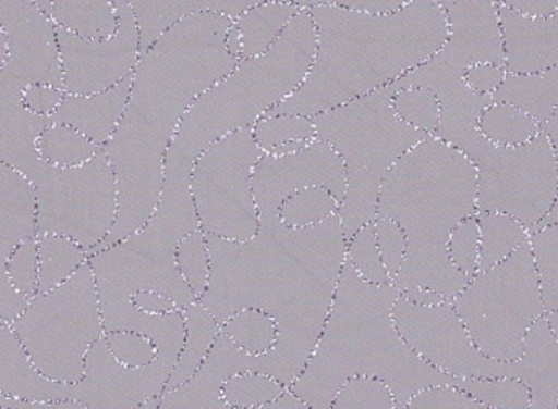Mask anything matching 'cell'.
Wrapping results in <instances>:
<instances>
[{"instance_id": "obj_10", "label": "cell", "mask_w": 558, "mask_h": 409, "mask_svg": "<svg viewBox=\"0 0 558 409\" xmlns=\"http://www.w3.org/2000/svg\"><path fill=\"white\" fill-rule=\"evenodd\" d=\"M452 303L487 358L520 361L527 332L546 313L531 240L501 263L477 271Z\"/></svg>"}, {"instance_id": "obj_34", "label": "cell", "mask_w": 558, "mask_h": 409, "mask_svg": "<svg viewBox=\"0 0 558 409\" xmlns=\"http://www.w3.org/2000/svg\"><path fill=\"white\" fill-rule=\"evenodd\" d=\"M101 147L68 124L51 123L38 139V152L45 162L58 166H77L94 159Z\"/></svg>"}, {"instance_id": "obj_16", "label": "cell", "mask_w": 558, "mask_h": 409, "mask_svg": "<svg viewBox=\"0 0 558 409\" xmlns=\"http://www.w3.org/2000/svg\"><path fill=\"white\" fill-rule=\"evenodd\" d=\"M311 186H324L337 201L343 202L347 173L343 160L333 147L314 137L301 150L286 156L264 153L254 170V195L260 225L279 221L282 202Z\"/></svg>"}, {"instance_id": "obj_5", "label": "cell", "mask_w": 558, "mask_h": 409, "mask_svg": "<svg viewBox=\"0 0 558 409\" xmlns=\"http://www.w3.org/2000/svg\"><path fill=\"white\" fill-rule=\"evenodd\" d=\"M474 214L477 170L464 152L429 134L403 153L384 178L376 212L397 222L407 238L393 286L426 287L454 299L471 276L452 264L448 241L456 225Z\"/></svg>"}, {"instance_id": "obj_29", "label": "cell", "mask_w": 558, "mask_h": 409, "mask_svg": "<svg viewBox=\"0 0 558 409\" xmlns=\"http://www.w3.org/2000/svg\"><path fill=\"white\" fill-rule=\"evenodd\" d=\"M301 9L286 0H267L245 10L234 20V26L242 36V59L268 51Z\"/></svg>"}, {"instance_id": "obj_25", "label": "cell", "mask_w": 558, "mask_h": 409, "mask_svg": "<svg viewBox=\"0 0 558 409\" xmlns=\"http://www.w3.org/2000/svg\"><path fill=\"white\" fill-rule=\"evenodd\" d=\"M514 379L530 388L531 408H558V342L544 315L527 332L523 356L514 362Z\"/></svg>"}, {"instance_id": "obj_52", "label": "cell", "mask_w": 558, "mask_h": 409, "mask_svg": "<svg viewBox=\"0 0 558 409\" xmlns=\"http://www.w3.org/2000/svg\"><path fill=\"white\" fill-rule=\"evenodd\" d=\"M295 3L302 9H312L317 5H338L347 9L366 10V12H392L409 3L410 0H286Z\"/></svg>"}, {"instance_id": "obj_40", "label": "cell", "mask_w": 558, "mask_h": 409, "mask_svg": "<svg viewBox=\"0 0 558 409\" xmlns=\"http://www.w3.org/2000/svg\"><path fill=\"white\" fill-rule=\"evenodd\" d=\"M531 247L539 273L544 309L558 310V221L531 235Z\"/></svg>"}, {"instance_id": "obj_14", "label": "cell", "mask_w": 558, "mask_h": 409, "mask_svg": "<svg viewBox=\"0 0 558 409\" xmlns=\"http://www.w3.org/2000/svg\"><path fill=\"white\" fill-rule=\"evenodd\" d=\"M392 317L403 342L433 368L456 377H514V362L487 358L474 345L452 300L418 306L399 294Z\"/></svg>"}, {"instance_id": "obj_45", "label": "cell", "mask_w": 558, "mask_h": 409, "mask_svg": "<svg viewBox=\"0 0 558 409\" xmlns=\"http://www.w3.org/2000/svg\"><path fill=\"white\" fill-rule=\"evenodd\" d=\"M449 257L452 264L468 276H474L478 271L481 260V228L477 215H469L456 225L448 241Z\"/></svg>"}, {"instance_id": "obj_41", "label": "cell", "mask_w": 558, "mask_h": 409, "mask_svg": "<svg viewBox=\"0 0 558 409\" xmlns=\"http://www.w3.org/2000/svg\"><path fill=\"white\" fill-rule=\"evenodd\" d=\"M175 260L180 274L189 284L193 296L199 299L208 287L209 274H211V255H209L206 234L202 228L192 232L180 241Z\"/></svg>"}, {"instance_id": "obj_56", "label": "cell", "mask_w": 558, "mask_h": 409, "mask_svg": "<svg viewBox=\"0 0 558 409\" xmlns=\"http://www.w3.org/2000/svg\"><path fill=\"white\" fill-rule=\"evenodd\" d=\"M400 294L410 302L418 303V306H438L448 300L442 294L426 289V287H410V289L400 290Z\"/></svg>"}, {"instance_id": "obj_12", "label": "cell", "mask_w": 558, "mask_h": 409, "mask_svg": "<svg viewBox=\"0 0 558 409\" xmlns=\"http://www.w3.org/2000/svg\"><path fill=\"white\" fill-rule=\"evenodd\" d=\"M29 183L35 188L36 237L65 235L90 255L117 222V176L104 147L82 165L43 162Z\"/></svg>"}, {"instance_id": "obj_26", "label": "cell", "mask_w": 558, "mask_h": 409, "mask_svg": "<svg viewBox=\"0 0 558 409\" xmlns=\"http://www.w3.org/2000/svg\"><path fill=\"white\" fill-rule=\"evenodd\" d=\"M140 29L141 52L149 49L162 33L185 16L199 12L225 13L232 20L267 0H126Z\"/></svg>"}, {"instance_id": "obj_37", "label": "cell", "mask_w": 558, "mask_h": 409, "mask_svg": "<svg viewBox=\"0 0 558 409\" xmlns=\"http://www.w3.org/2000/svg\"><path fill=\"white\" fill-rule=\"evenodd\" d=\"M456 387L468 392L485 408L526 409L531 408V392L520 379L458 377Z\"/></svg>"}, {"instance_id": "obj_62", "label": "cell", "mask_w": 558, "mask_h": 409, "mask_svg": "<svg viewBox=\"0 0 558 409\" xmlns=\"http://www.w3.org/2000/svg\"><path fill=\"white\" fill-rule=\"evenodd\" d=\"M160 398H162V397L149 398V400H146V401H144L143 405H141L140 409H156V408H160Z\"/></svg>"}, {"instance_id": "obj_51", "label": "cell", "mask_w": 558, "mask_h": 409, "mask_svg": "<svg viewBox=\"0 0 558 409\" xmlns=\"http://www.w3.org/2000/svg\"><path fill=\"white\" fill-rule=\"evenodd\" d=\"M507 75V67L494 62L469 65L464 72L465 82L472 90L482 95H494Z\"/></svg>"}, {"instance_id": "obj_20", "label": "cell", "mask_w": 558, "mask_h": 409, "mask_svg": "<svg viewBox=\"0 0 558 409\" xmlns=\"http://www.w3.org/2000/svg\"><path fill=\"white\" fill-rule=\"evenodd\" d=\"M29 238H36L35 188L22 173L0 162V319L7 323H12L28 303L10 283L7 261Z\"/></svg>"}, {"instance_id": "obj_3", "label": "cell", "mask_w": 558, "mask_h": 409, "mask_svg": "<svg viewBox=\"0 0 558 409\" xmlns=\"http://www.w3.org/2000/svg\"><path fill=\"white\" fill-rule=\"evenodd\" d=\"M308 12L317 46L307 77L267 114L314 116L347 103L425 64L449 39L448 16L436 0H410L392 12L338 5Z\"/></svg>"}, {"instance_id": "obj_9", "label": "cell", "mask_w": 558, "mask_h": 409, "mask_svg": "<svg viewBox=\"0 0 558 409\" xmlns=\"http://www.w3.org/2000/svg\"><path fill=\"white\" fill-rule=\"evenodd\" d=\"M10 325L45 377L77 384L84 377L87 352L105 336L90 263L82 264L54 289L36 294Z\"/></svg>"}, {"instance_id": "obj_47", "label": "cell", "mask_w": 558, "mask_h": 409, "mask_svg": "<svg viewBox=\"0 0 558 409\" xmlns=\"http://www.w3.org/2000/svg\"><path fill=\"white\" fill-rule=\"evenodd\" d=\"M108 349L120 364L126 368H144L154 362L157 348L149 336L137 332H108L105 333Z\"/></svg>"}, {"instance_id": "obj_42", "label": "cell", "mask_w": 558, "mask_h": 409, "mask_svg": "<svg viewBox=\"0 0 558 409\" xmlns=\"http://www.w3.org/2000/svg\"><path fill=\"white\" fill-rule=\"evenodd\" d=\"M393 110L410 126L426 134H435L441 121L438 97L428 88L407 87L393 91Z\"/></svg>"}, {"instance_id": "obj_44", "label": "cell", "mask_w": 558, "mask_h": 409, "mask_svg": "<svg viewBox=\"0 0 558 409\" xmlns=\"http://www.w3.org/2000/svg\"><path fill=\"white\" fill-rule=\"evenodd\" d=\"M347 260L353 264L361 277L367 283L392 284L389 273L384 268L377 247L376 225L374 221L363 225L353 237L348 240Z\"/></svg>"}, {"instance_id": "obj_55", "label": "cell", "mask_w": 558, "mask_h": 409, "mask_svg": "<svg viewBox=\"0 0 558 409\" xmlns=\"http://www.w3.org/2000/svg\"><path fill=\"white\" fill-rule=\"evenodd\" d=\"M544 133L549 136L550 142H553L554 150H556L557 156V162H558V108L556 110V113L553 114V117H550L549 121H547L546 124L543 126ZM558 221V196L556 205H554V208L550 209L549 214L546 215V218L543 219V221L539 222V225L536 227V232L541 231V228L546 227V225L554 224V222ZM534 232V234H536Z\"/></svg>"}, {"instance_id": "obj_23", "label": "cell", "mask_w": 558, "mask_h": 409, "mask_svg": "<svg viewBox=\"0 0 558 409\" xmlns=\"http://www.w3.org/2000/svg\"><path fill=\"white\" fill-rule=\"evenodd\" d=\"M0 395L33 404L71 400V385L49 381L36 369L10 323L0 325Z\"/></svg>"}, {"instance_id": "obj_30", "label": "cell", "mask_w": 558, "mask_h": 409, "mask_svg": "<svg viewBox=\"0 0 558 409\" xmlns=\"http://www.w3.org/2000/svg\"><path fill=\"white\" fill-rule=\"evenodd\" d=\"M48 16L58 28L87 39L111 38L120 25L113 0H51Z\"/></svg>"}, {"instance_id": "obj_27", "label": "cell", "mask_w": 558, "mask_h": 409, "mask_svg": "<svg viewBox=\"0 0 558 409\" xmlns=\"http://www.w3.org/2000/svg\"><path fill=\"white\" fill-rule=\"evenodd\" d=\"M492 98L520 108L544 126L558 108V64L526 74L507 72Z\"/></svg>"}, {"instance_id": "obj_43", "label": "cell", "mask_w": 558, "mask_h": 409, "mask_svg": "<svg viewBox=\"0 0 558 409\" xmlns=\"http://www.w3.org/2000/svg\"><path fill=\"white\" fill-rule=\"evenodd\" d=\"M392 392L379 379L357 375L348 379L335 395L331 409H393Z\"/></svg>"}, {"instance_id": "obj_63", "label": "cell", "mask_w": 558, "mask_h": 409, "mask_svg": "<svg viewBox=\"0 0 558 409\" xmlns=\"http://www.w3.org/2000/svg\"><path fill=\"white\" fill-rule=\"evenodd\" d=\"M2 323H7V322H5V320L0 319V325H2Z\"/></svg>"}, {"instance_id": "obj_35", "label": "cell", "mask_w": 558, "mask_h": 409, "mask_svg": "<svg viewBox=\"0 0 558 409\" xmlns=\"http://www.w3.org/2000/svg\"><path fill=\"white\" fill-rule=\"evenodd\" d=\"M221 332L242 351L254 356L270 351L278 338L277 322L257 309L239 310L228 322L222 323Z\"/></svg>"}, {"instance_id": "obj_36", "label": "cell", "mask_w": 558, "mask_h": 409, "mask_svg": "<svg viewBox=\"0 0 558 409\" xmlns=\"http://www.w3.org/2000/svg\"><path fill=\"white\" fill-rule=\"evenodd\" d=\"M340 202L324 186H311L289 196L279 208V221L286 227H311L338 212Z\"/></svg>"}, {"instance_id": "obj_53", "label": "cell", "mask_w": 558, "mask_h": 409, "mask_svg": "<svg viewBox=\"0 0 558 409\" xmlns=\"http://www.w3.org/2000/svg\"><path fill=\"white\" fill-rule=\"evenodd\" d=\"M131 300H133L134 307L140 309L141 312L156 313V315H162V313L180 310L175 300L170 299L166 294L154 293V290L136 293L131 297Z\"/></svg>"}, {"instance_id": "obj_60", "label": "cell", "mask_w": 558, "mask_h": 409, "mask_svg": "<svg viewBox=\"0 0 558 409\" xmlns=\"http://www.w3.org/2000/svg\"><path fill=\"white\" fill-rule=\"evenodd\" d=\"M544 317H546L550 333H553L554 338L558 342V310H549V312L544 313Z\"/></svg>"}, {"instance_id": "obj_1", "label": "cell", "mask_w": 558, "mask_h": 409, "mask_svg": "<svg viewBox=\"0 0 558 409\" xmlns=\"http://www.w3.org/2000/svg\"><path fill=\"white\" fill-rule=\"evenodd\" d=\"M206 240L211 274L199 302L219 325L242 309L268 313L278 338L270 351L254 356V372L291 387L320 338L347 260L340 215L311 227L260 225L244 241L216 235Z\"/></svg>"}, {"instance_id": "obj_6", "label": "cell", "mask_w": 558, "mask_h": 409, "mask_svg": "<svg viewBox=\"0 0 558 409\" xmlns=\"http://www.w3.org/2000/svg\"><path fill=\"white\" fill-rule=\"evenodd\" d=\"M192 166L190 160L167 152L162 193L149 221L124 240L88 257L105 333L130 332L141 312L131 300L136 293L166 294L180 310L198 300L175 260L180 241L202 228L190 188Z\"/></svg>"}, {"instance_id": "obj_21", "label": "cell", "mask_w": 558, "mask_h": 409, "mask_svg": "<svg viewBox=\"0 0 558 409\" xmlns=\"http://www.w3.org/2000/svg\"><path fill=\"white\" fill-rule=\"evenodd\" d=\"M252 372V355L242 351L226 333L219 332L202 368L180 387L163 392L160 409H226L222 387L229 379Z\"/></svg>"}, {"instance_id": "obj_2", "label": "cell", "mask_w": 558, "mask_h": 409, "mask_svg": "<svg viewBox=\"0 0 558 409\" xmlns=\"http://www.w3.org/2000/svg\"><path fill=\"white\" fill-rule=\"evenodd\" d=\"M232 23L225 13H193L141 52L123 116L104 146L117 176V222L92 253L149 221L162 193L167 152L186 111L241 62L226 46Z\"/></svg>"}, {"instance_id": "obj_61", "label": "cell", "mask_w": 558, "mask_h": 409, "mask_svg": "<svg viewBox=\"0 0 558 409\" xmlns=\"http://www.w3.org/2000/svg\"><path fill=\"white\" fill-rule=\"evenodd\" d=\"M7 58V38L3 35L2 29H0V67H2L3 62H5Z\"/></svg>"}, {"instance_id": "obj_28", "label": "cell", "mask_w": 558, "mask_h": 409, "mask_svg": "<svg viewBox=\"0 0 558 409\" xmlns=\"http://www.w3.org/2000/svg\"><path fill=\"white\" fill-rule=\"evenodd\" d=\"M183 320H185V342L163 392L180 387L195 375L221 332L218 320L199 300H195L192 306L183 310Z\"/></svg>"}, {"instance_id": "obj_54", "label": "cell", "mask_w": 558, "mask_h": 409, "mask_svg": "<svg viewBox=\"0 0 558 409\" xmlns=\"http://www.w3.org/2000/svg\"><path fill=\"white\" fill-rule=\"evenodd\" d=\"M497 5L508 7L527 16H550L558 12V0H495Z\"/></svg>"}, {"instance_id": "obj_38", "label": "cell", "mask_w": 558, "mask_h": 409, "mask_svg": "<svg viewBox=\"0 0 558 409\" xmlns=\"http://www.w3.org/2000/svg\"><path fill=\"white\" fill-rule=\"evenodd\" d=\"M284 391V385L271 375L242 372L226 382L222 398L228 408H264Z\"/></svg>"}, {"instance_id": "obj_15", "label": "cell", "mask_w": 558, "mask_h": 409, "mask_svg": "<svg viewBox=\"0 0 558 409\" xmlns=\"http://www.w3.org/2000/svg\"><path fill=\"white\" fill-rule=\"evenodd\" d=\"M117 33L107 39H87L56 26L65 94L90 95L107 90L133 74L140 61V29L126 0H113Z\"/></svg>"}, {"instance_id": "obj_50", "label": "cell", "mask_w": 558, "mask_h": 409, "mask_svg": "<svg viewBox=\"0 0 558 409\" xmlns=\"http://www.w3.org/2000/svg\"><path fill=\"white\" fill-rule=\"evenodd\" d=\"M64 95L65 91L54 85L32 84L23 90V104L32 113L51 116L58 110Z\"/></svg>"}, {"instance_id": "obj_17", "label": "cell", "mask_w": 558, "mask_h": 409, "mask_svg": "<svg viewBox=\"0 0 558 409\" xmlns=\"http://www.w3.org/2000/svg\"><path fill=\"white\" fill-rule=\"evenodd\" d=\"M179 356L157 351L144 368L120 364L104 338L85 358L84 377L71 385V400L85 409H136L153 397H162Z\"/></svg>"}, {"instance_id": "obj_19", "label": "cell", "mask_w": 558, "mask_h": 409, "mask_svg": "<svg viewBox=\"0 0 558 409\" xmlns=\"http://www.w3.org/2000/svg\"><path fill=\"white\" fill-rule=\"evenodd\" d=\"M449 22V39L435 54L464 71L469 65L494 62L505 65L504 36L495 0H436Z\"/></svg>"}, {"instance_id": "obj_4", "label": "cell", "mask_w": 558, "mask_h": 409, "mask_svg": "<svg viewBox=\"0 0 558 409\" xmlns=\"http://www.w3.org/2000/svg\"><path fill=\"white\" fill-rule=\"evenodd\" d=\"M400 290L367 283L344 260L320 338L289 391L308 408H331L348 379H379L392 392L396 408H407L418 392L435 385L456 387L446 374L420 358L397 332L392 309Z\"/></svg>"}, {"instance_id": "obj_24", "label": "cell", "mask_w": 558, "mask_h": 409, "mask_svg": "<svg viewBox=\"0 0 558 409\" xmlns=\"http://www.w3.org/2000/svg\"><path fill=\"white\" fill-rule=\"evenodd\" d=\"M133 74L113 87L90 95L65 94L51 123L68 124L87 136L92 142L104 147L120 124L130 98Z\"/></svg>"}, {"instance_id": "obj_46", "label": "cell", "mask_w": 558, "mask_h": 409, "mask_svg": "<svg viewBox=\"0 0 558 409\" xmlns=\"http://www.w3.org/2000/svg\"><path fill=\"white\" fill-rule=\"evenodd\" d=\"M10 283L20 296L33 299L38 293V240L22 241L7 261Z\"/></svg>"}, {"instance_id": "obj_13", "label": "cell", "mask_w": 558, "mask_h": 409, "mask_svg": "<svg viewBox=\"0 0 558 409\" xmlns=\"http://www.w3.org/2000/svg\"><path fill=\"white\" fill-rule=\"evenodd\" d=\"M264 156L254 126L242 127L206 147L192 166L190 188L206 235L248 240L260 227L254 170Z\"/></svg>"}, {"instance_id": "obj_8", "label": "cell", "mask_w": 558, "mask_h": 409, "mask_svg": "<svg viewBox=\"0 0 558 409\" xmlns=\"http://www.w3.org/2000/svg\"><path fill=\"white\" fill-rule=\"evenodd\" d=\"M390 84L314 114L318 139L343 160L347 193L338 209L344 240L376 219L380 186L397 160L429 134L393 110Z\"/></svg>"}, {"instance_id": "obj_31", "label": "cell", "mask_w": 558, "mask_h": 409, "mask_svg": "<svg viewBox=\"0 0 558 409\" xmlns=\"http://www.w3.org/2000/svg\"><path fill=\"white\" fill-rule=\"evenodd\" d=\"M38 240V293H48L65 283L82 264L88 253L77 241L65 235L48 234Z\"/></svg>"}, {"instance_id": "obj_59", "label": "cell", "mask_w": 558, "mask_h": 409, "mask_svg": "<svg viewBox=\"0 0 558 409\" xmlns=\"http://www.w3.org/2000/svg\"><path fill=\"white\" fill-rule=\"evenodd\" d=\"M226 46H228V51L231 52L232 55H235V58L242 61V36L239 29L235 28L234 23H232L228 35H226Z\"/></svg>"}, {"instance_id": "obj_33", "label": "cell", "mask_w": 558, "mask_h": 409, "mask_svg": "<svg viewBox=\"0 0 558 409\" xmlns=\"http://www.w3.org/2000/svg\"><path fill=\"white\" fill-rule=\"evenodd\" d=\"M478 129L498 146H521L534 139L543 126L513 104L492 101L478 117Z\"/></svg>"}, {"instance_id": "obj_11", "label": "cell", "mask_w": 558, "mask_h": 409, "mask_svg": "<svg viewBox=\"0 0 558 409\" xmlns=\"http://www.w3.org/2000/svg\"><path fill=\"white\" fill-rule=\"evenodd\" d=\"M454 147L477 170V212H504L533 235L558 196V162L549 136L541 131L521 146H498L477 127Z\"/></svg>"}, {"instance_id": "obj_57", "label": "cell", "mask_w": 558, "mask_h": 409, "mask_svg": "<svg viewBox=\"0 0 558 409\" xmlns=\"http://www.w3.org/2000/svg\"><path fill=\"white\" fill-rule=\"evenodd\" d=\"M308 408L304 400L298 397L294 392L286 388L279 397L262 409H305Z\"/></svg>"}, {"instance_id": "obj_32", "label": "cell", "mask_w": 558, "mask_h": 409, "mask_svg": "<svg viewBox=\"0 0 558 409\" xmlns=\"http://www.w3.org/2000/svg\"><path fill=\"white\" fill-rule=\"evenodd\" d=\"M481 228V260L478 271L488 270L514 253L531 240L527 228L504 212H477Z\"/></svg>"}, {"instance_id": "obj_18", "label": "cell", "mask_w": 558, "mask_h": 409, "mask_svg": "<svg viewBox=\"0 0 558 409\" xmlns=\"http://www.w3.org/2000/svg\"><path fill=\"white\" fill-rule=\"evenodd\" d=\"M0 29L7 38L2 74L25 87L48 84L62 88L56 25L35 0H0Z\"/></svg>"}, {"instance_id": "obj_22", "label": "cell", "mask_w": 558, "mask_h": 409, "mask_svg": "<svg viewBox=\"0 0 558 409\" xmlns=\"http://www.w3.org/2000/svg\"><path fill=\"white\" fill-rule=\"evenodd\" d=\"M505 67L513 74L541 72L558 64V12L527 16L498 5Z\"/></svg>"}, {"instance_id": "obj_39", "label": "cell", "mask_w": 558, "mask_h": 409, "mask_svg": "<svg viewBox=\"0 0 558 409\" xmlns=\"http://www.w3.org/2000/svg\"><path fill=\"white\" fill-rule=\"evenodd\" d=\"M254 137L262 152H270L291 140H311L317 137L311 116L302 114H265L254 124Z\"/></svg>"}, {"instance_id": "obj_7", "label": "cell", "mask_w": 558, "mask_h": 409, "mask_svg": "<svg viewBox=\"0 0 558 409\" xmlns=\"http://www.w3.org/2000/svg\"><path fill=\"white\" fill-rule=\"evenodd\" d=\"M315 46L314 20L308 9H301L268 51L242 59L192 104L169 152L195 162L216 140L254 126L301 87L314 61Z\"/></svg>"}, {"instance_id": "obj_49", "label": "cell", "mask_w": 558, "mask_h": 409, "mask_svg": "<svg viewBox=\"0 0 558 409\" xmlns=\"http://www.w3.org/2000/svg\"><path fill=\"white\" fill-rule=\"evenodd\" d=\"M407 408L410 409H484L474 397L452 385H435L418 392Z\"/></svg>"}, {"instance_id": "obj_48", "label": "cell", "mask_w": 558, "mask_h": 409, "mask_svg": "<svg viewBox=\"0 0 558 409\" xmlns=\"http://www.w3.org/2000/svg\"><path fill=\"white\" fill-rule=\"evenodd\" d=\"M374 225H376L377 247H379L384 268H386L393 283L400 268H402L403 258H405V234H403L402 227L397 222H393L392 219L376 215Z\"/></svg>"}, {"instance_id": "obj_58", "label": "cell", "mask_w": 558, "mask_h": 409, "mask_svg": "<svg viewBox=\"0 0 558 409\" xmlns=\"http://www.w3.org/2000/svg\"><path fill=\"white\" fill-rule=\"evenodd\" d=\"M35 408H54V404H33V401L15 400V398L3 397V395H0V409Z\"/></svg>"}]
</instances>
